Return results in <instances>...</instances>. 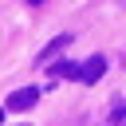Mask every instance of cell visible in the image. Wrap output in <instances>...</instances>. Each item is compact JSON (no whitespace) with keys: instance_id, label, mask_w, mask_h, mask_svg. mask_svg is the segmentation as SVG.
Returning a JSON list of instances; mask_svg holds the SVG:
<instances>
[{"instance_id":"cell-5","label":"cell","mask_w":126,"mask_h":126,"mask_svg":"<svg viewBox=\"0 0 126 126\" xmlns=\"http://www.w3.org/2000/svg\"><path fill=\"white\" fill-rule=\"evenodd\" d=\"M28 4H43V0H28Z\"/></svg>"},{"instance_id":"cell-1","label":"cell","mask_w":126,"mask_h":126,"mask_svg":"<svg viewBox=\"0 0 126 126\" xmlns=\"http://www.w3.org/2000/svg\"><path fill=\"white\" fill-rule=\"evenodd\" d=\"M35 102H39V91L35 87H20V91L8 94V110H32Z\"/></svg>"},{"instance_id":"cell-6","label":"cell","mask_w":126,"mask_h":126,"mask_svg":"<svg viewBox=\"0 0 126 126\" xmlns=\"http://www.w3.org/2000/svg\"><path fill=\"white\" fill-rule=\"evenodd\" d=\"M0 122H4V110H0Z\"/></svg>"},{"instance_id":"cell-4","label":"cell","mask_w":126,"mask_h":126,"mask_svg":"<svg viewBox=\"0 0 126 126\" xmlns=\"http://www.w3.org/2000/svg\"><path fill=\"white\" fill-rule=\"evenodd\" d=\"M51 71L63 79H79V63H51Z\"/></svg>"},{"instance_id":"cell-2","label":"cell","mask_w":126,"mask_h":126,"mask_svg":"<svg viewBox=\"0 0 126 126\" xmlns=\"http://www.w3.org/2000/svg\"><path fill=\"white\" fill-rule=\"evenodd\" d=\"M102 71H106V59L102 55H91L87 63H79V83H98Z\"/></svg>"},{"instance_id":"cell-3","label":"cell","mask_w":126,"mask_h":126,"mask_svg":"<svg viewBox=\"0 0 126 126\" xmlns=\"http://www.w3.org/2000/svg\"><path fill=\"white\" fill-rule=\"evenodd\" d=\"M67 43H71V35H67V32H63V35H55V39H51V43L39 51V59H35V63H39V67H51V63H55V55H59Z\"/></svg>"}]
</instances>
